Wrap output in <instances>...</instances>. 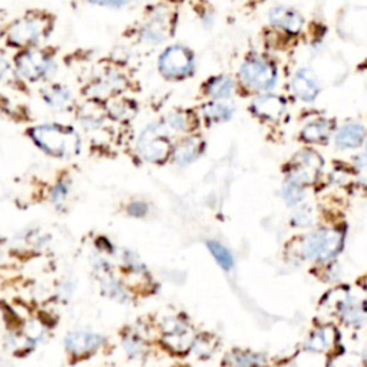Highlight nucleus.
Returning a JSON list of instances; mask_svg holds the SVG:
<instances>
[{
    "label": "nucleus",
    "instance_id": "393cba45",
    "mask_svg": "<svg viewBox=\"0 0 367 367\" xmlns=\"http://www.w3.org/2000/svg\"><path fill=\"white\" fill-rule=\"evenodd\" d=\"M225 363L229 367H260L266 364V354L247 350H232L227 354Z\"/></svg>",
    "mask_w": 367,
    "mask_h": 367
},
{
    "label": "nucleus",
    "instance_id": "412c9836",
    "mask_svg": "<svg viewBox=\"0 0 367 367\" xmlns=\"http://www.w3.org/2000/svg\"><path fill=\"white\" fill-rule=\"evenodd\" d=\"M235 108L229 100H208L201 108V115L211 125L224 124L234 116Z\"/></svg>",
    "mask_w": 367,
    "mask_h": 367
},
{
    "label": "nucleus",
    "instance_id": "72a5a7b5",
    "mask_svg": "<svg viewBox=\"0 0 367 367\" xmlns=\"http://www.w3.org/2000/svg\"><path fill=\"white\" fill-rule=\"evenodd\" d=\"M85 2L91 6H96V8L124 9V8L135 4L137 0H85Z\"/></svg>",
    "mask_w": 367,
    "mask_h": 367
},
{
    "label": "nucleus",
    "instance_id": "f03ea898",
    "mask_svg": "<svg viewBox=\"0 0 367 367\" xmlns=\"http://www.w3.org/2000/svg\"><path fill=\"white\" fill-rule=\"evenodd\" d=\"M28 135L42 153L53 158L66 160L76 157L82 148L81 137L75 128L56 122L35 125L28 130Z\"/></svg>",
    "mask_w": 367,
    "mask_h": 367
},
{
    "label": "nucleus",
    "instance_id": "ddd939ff",
    "mask_svg": "<svg viewBox=\"0 0 367 367\" xmlns=\"http://www.w3.org/2000/svg\"><path fill=\"white\" fill-rule=\"evenodd\" d=\"M103 343L100 334L92 331H73L69 333L65 338L66 350L75 357H83L91 353H95Z\"/></svg>",
    "mask_w": 367,
    "mask_h": 367
},
{
    "label": "nucleus",
    "instance_id": "2eb2a0df",
    "mask_svg": "<svg viewBox=\"0 0 367 367\" xmlns=\"http://www.w3.org/2000/svg\"><path fill=\"white\" fill-rule=\"evenodd\" d=\"M161 120L171 135L177 134L181 137L192 134V131L197 125L195 113L192 110L184 109V108L170 110Z\"/></svg>",
    "mask_w": 367,
    "mask_h": 367
},
{
    "label": "nucleus",
    "instance_id": "aec40b11",
    "mask_svg": "<svg viewBox=\"0 0 367 367\" xmlns=\"http://www.w3.org/2000/svg\"><path fill=\"white\" fill-rule=\"evenodd\" d=\"M108 119H112L115 122H128L131 120L137 113V105L134 100L125 98V96H116L109 99L103 103Z\"/></svg>",
    "mask_w": 367,
    "mask_h": 367
},
{
    "label": "nucleus",
    "instance_id": "7ed1b4c3",
    "mask_svg": "<svg viewBox=\"0 0 367 367\" xmlns=\"http://www.w3.org/2000/svg\"><path fill=\"white\" fill-rule=\"evenodd\" d=\"M12 62L21 81L29 83L49 82L58 71L55 53L42 46L18 51Z\"/></svg>",
    "mask_w": 367,
    "mask_h": 367
},
{
    "label": "nucleus",
    "instance_id": "ea45409f",
    "mask_svg": "<svg viewBox=\"0 0 367 367\" xmlns=\"http://www.w3.org/2000/svg\"><path fill=\"white\" fill-rule=\"evenodd\" d=\"M366 154H367V140H366Z\"/></svg>",
    "mask_w": 367,
    "mask_h": 367
},
{
    "label": "nucleus",
    "instance_id": "39448f33",
    "mask_svg": "<svg viewBox=\"0 0 367 367\" xmlns=\"http://www.w3.org/2000/svg\"><path fill=\"white\" fill-rule=\"evenodd\" d=\"M157 68L168 82H184L195 73L197 59L192 49L182 43L168 45L158 56Z\"/></svg>",
    "mask_w": 367,
    "mask_h": 367
},
{
    "label": "nucleus",
    "instance_id": "7c9ffc66",
    "mask_svg": "<svg viewBox=\"0 0 367 367\" xmlns=\"http://www.w3.org/2000/svg\"><path fill=\"white\" fill-rule=\"evenodd\" d=\"M291 222L296 225V227H300V228H306V227H311L314 225L316 222V211L311 205H300L293 217H291Z\"/></svg>",
    "mask_w": 367,
    "mask_h": 367
},
{
    "label": "nucleus",
    "instance_id": "dca6fc26",
    "mask_svg": "<svg viewBox=\"0 0 367 367\" xmlns=\"http://www.w3.org/2000/svg\"><path fill=\"white\" fill-rule=\"evenodd\" d=\"M76 116L82 128L89 133L102 130L108 119L103 103H99L95 100H86L83 105L78 106Z\"/></svg>",
    "mask_w": 367,
    "mask_h": 367
},
{
    "label": "nucleus",
    "instance_id": "cd10ccee",
    "mask_svg": "<svg viewBox=\"0 0 367 367\" xmlns=\"http://www.w3.org/2000/svg\"><path fill=\"white\" fill-rule=\"evenodd\" d=\"M207 247L210 250V253L212 254V257L215 259V262L225 270L229 272L234 267V259L232 254L219 244L218 241H208L207 242Z\"/></svg>",
    "mask_w": 367,
    "mask_h": 367
},
{
    "label": "nucleus",
    "instance_id": "4468645a",
    "mask_svg": "<svg viewBox=\"0 0 367 367\" xmlns=\"http://www.w3.org/2000/svg\"><path fill=\"white\" fill-rule=\"evenodd\" d=\"M41 98L45 105L53 110H69L75 108V96L63 83H48L41 89Z\"/></svg>",
    "mask_w": 367,
    "mask_h": 367
},
{
    "label": "nucleus",
    "instance_id": "4be33fe9",
    "mask_svg": "<svg viewBox=\"0 0 367 367\" xmlns=\"http://www.w3.org/2000/svg\"><path fill=\"white\" fill-rule=\"evenodd\" d=\"M234 92V81L227 75L210 78L202 85V93L210 100H228Z\"/></svg>",
    "mask_w": 367,
    "mask_h": 367
},
{
    "label": "nucleus",
    "instance_id": "f704fd0d",
    "mask_svg": "<svg viewBox=\"0 0 367 367\" xmlns=\"http://www.w3.org/2000/svg\"><path fill=\"white\" fill-rule=\"evenodd\" d=\"M68 198H69V187H68V184L63 182V181L58 182V184L53 187L52 192H51L52 204H53L55 207L61 208V207H63V204L68 201Z\"/></svg>",
    "mask_w": 367,
    "mask_h": 367
},
{
    "label": "nucleus",
    "instance_id": "c756f323",
    "mask_svg": "<svg viewBox=\"0 0 367 367\" xmlns=\"http://www.w3.org/2000/svg\"><path fill=\"white\" fill-rule=\"evenodd\" d=\"M281 197L287 202V205L293 207V205H299L304 200L306 191H304L303 185L287 180L281 188Z\"/></svg>",
    "mask_w": 367,
    "mask_h": 367
},
{
    "label": "nucleus",
    "instance_id": "b1692460",
    "mask_svg": "<svg viewBox=\"0 0 367 367\" xmlns=\"http://www.w3.org/2000/svg\"><path fill=\"white\" fill-rule=\"evenodd\" d=\"M338 314L346 324L358 326L366 319V306L360 299L354 296H347L338 304Z\"/></svg>",
    "mask_w": 367,
    "mask_h": 367
},
{
    "label": "nucleus",
    "instance_id": "423d86ee",
    "mask_svg": "<svg viewBox=\"0 0 367 367\" xmlns=\"http://www.w3.org/2000/svg\"><path fill=\"white\" fill-rule=\"evenodd\" d=\"M128 86L130 79L124 72L115 66H106L86 82L82 95L88 100L105 103L112 98L120 96Z\"/></svg>",
    "mask_w": 367,
    "mask_h": 367
},
{
    "label": "nucleus",
    "instance_id": "2f4dec72",
    "mask_svg": "<svg viewBox=\"0 0 367 367\" xmlns=\"http://www.w3.org/2000/svg\"><path fill=\"white\" fill-rule=\"evenodd\" d=\"M16 81H21V78L15 71L14 62L0 53V85H14Z\"/></svg>",
    "mask_w": 367,
    "mask_h": 367
},
{
    "label": "nucleus",
    "instance_id": "a878e982",
    "mask_svg": "<svg viewBox=\"0 0 367 367\" xmlns=\"http://www.w3.org/2000/svg\"><path fill=\"white\" fill-rule=\"evenodd\" d=\"M122 346L125 348V353L131 358H141L147 351V340L145 336L138 329H130L128 333L122 340Z\"/></svg>",
    "mask_w": 367,
    "mask_h": 367
},
{
    "label": "nucleus",
    "instance_id": "a211bd4d",
    "mask_svg": "<svg viewBox=\"0 0 367 367\" xmlns=\"http://www.w3.org/2000/svg\"><path fill=\"white\" fill-rule=\"evenodd\" d=\"M269 18L274 26L281 28L290 33H299L304 25L303 16L297 11L286 8V6L273 8L270 11Z\"/></svg>",
    "mask_w": 367,
    "mask_h": 367
},
{
    "label": "nucleus",
    "instance_id": "e433bc0d",
    "mask_svg": "<svg viewBox=\"0 0 367 367\" xmlns=\"http://www.w3.org/2000/svg\"><path fill=\"white\" fill-rule=\"evenodd\" d=\"M356 167H357V171H358V175H360V180L366 184L367 187V154L358 157L356 160Z\"/></svg>",
    "mask_w": 367,
    "mask_h": 367
},
{
    "label": "nucleus",
    "instance_id": "c85d7f7f",
    "mask_svg": "<svg viewBox=\"0 0 367 367\" xmlns=\"http://www.w3.org/2000/svg\"><path fill=\"white\" fill-rule=\"evenodd\" d=\"M329 346H330V331L327 329L314 330L306 341V348L313 353L324 351Z\"/></svg>",
    "mask_w": 367,
    "mask_h": 367
},
{
    "label": "nucleus",
    "instance_id": "6e6552de",
    "mask_svg": "<svg viewBox=\"0 0 367 367\" xmlns=\"http://www.w3.org/2000/svg\"><path fill=\"white\" fill-rule=\"evenodd\" d=\"M343 244V235L337 229L323 228L311 231L303 239V254L307 260L329 262L336 257Z\"/></svg>",
    "mask_w": 367,
    "mask_h": 367
},
{
    "label": "nucleus",
    "instance_id": "473e14b6",
    "mask_svg": "<svg viewBox=\"0 0 367 367\" xmlns=\"http://www.w3.org/2000/svg\"><path fill=\"white\" fill-rule=\"evenodd\" d=\"M215 346H217V341L212 336H207V334H202V336H198L195 337V341L192 344V350L202 358L205 357H210L214 350H215Z\"/></svg>",
    "mask_w": 367,
    "mask_h": 367
},
{
    "label": "nucleus",
    "instance_id": "4c0bfd02",
    "mask_svg": "<svg viewBox=\"0 0 367 367\" xmlns=\"http://www.w3.org/2000/svg\"><path fill=\"white\" fill-rule=\"evenodd\" d=\"M363 358H364V361L367 363V344H366V347H364V350H363Z\"/></svg>",
    "mask_w": 367,
    "mask_h": 367
},
{
    "label": "nucleus",
    "instance_id": "5701e85b",
    "mask_svg": "<svg viewBox=\"0 0 367 367\" xmlns=\"http://www.w3.org/2000/svg\"><path fill=\"white\" fill-rule=\"evenodd\" d=\"M364 140H366L364 127L361 124L351 122V124H346L337 131L334 143L340 150H354L360 147Z\"/></svg>",
    "mask_w": 367,
    "mask_h": 367
},
{
    "label": "nucleus",
    "instance_id": "58836bf2",
    "mask_svg": "<svg viewBox=\"0 0 367 367\" xmlns=\"http://www.w3.org/2000/svg\"><path fill=\"white\" fill-rule=\"evenodd\" d=\"M2 38H4V29L0 28V39H2Z\"/></svg>",
    "mask_w": 367,
    "mask_h": 367
},
{
    "label": "nucleus",
    "instance_id": "f8f14e48",
    "mask_svg": "<svg viewBox=\"0 0 367 367\" xmlns=\"http://www.w3.org/2000/svg\"><path fill=\"white\" fill-rule=\"evenodd\" d=\"M204 143L197 135H182L172 147V160L180 167H188L194 164L202 154Z\"/></svg>",
    "mask_w": 367,
    "mask_h": 367
},
{
    "label": "nucleus",
    "instance_id": "bb28decb",
    "mask_svg": "<svg viewBox=\"0 0 367 367\" xmlns=\"http://www.w3.org/2000/svg\"><path fill=\"white\" fill-rule=\"evenodd\" d=\"M330 130H331V125L329 120L317 119V120L310 122V124H307L304 127V130L301 131V138L306 143H314V144L323 143L329 138Z\"/></svg>",
    "mask_w": 367,
    "mask_h": 367
},
{
    "label": "nucleus",
    "instance_id": "20e7f679",
    "mask_svg": "<svg viewBox=\"0 0 367 367\" xmlns=\"http://www.w3.org/2000/svg\"><path fill=\"white\" fill-rule=\"evenodd\" d=\"M177 12L167 4L148 8L144 22L138 28V41L147 46H161L172 38L177 28Z\"/></svg>",
    "mask_w": 367,
    "mask_h": 367
},
{
    "label": "nucleus",
    "instance_id": "9b49d317",
    "mask_svg": "<svg viewBox=\"0 0 367 367\" xmlns=\"http://www.w3.org/2000/svg\"><path fill=\"white\" fill-rule=\"evenodd\" d=\"M321 167L323 160L320 158V155L314 151L304 150L296 155L294 165L291 167L287 180L304 187L307 184H311L317 178Z\"/></svg>",
    "mask_w": 367,
    "mask_h": 367
},
{
    "label": "nucleus",
    "instance_id": "0eeeda50",
    "mask_svg": "<svg viewBox=\"0 0 367 367\" xmlns=\"http://www.w3.org/2000/svg\"><path fill=\"white\" fill-rule=\"evenodd\" d=\"M172 147L171 134L167 131L162 120L151 122L141 131L137 140V153L143 160L151 164L167 161L172 154Z\"/></svg>",
    "mask_w": 367,
    "mask_h": 367
},
{
    "label": "nucleus",
    "instance_id": "f257e3e1",
    "mask_svg": "<svg viewBox=\"0 0 367 367\" xmlns=\"http://www.w3.org/2000/svg\"><path fill=\"white\" fill-rule=\"evenodd\" d=\"M55 18L46 11H28L4 28L8 48L22 51L41 46L53 32Z\"/></svg>",
    "mask_w": 367,
    "mask_h": 367
},
{
    "label": "nucleus",
    "instance_id": "6ab92c4d",
    "mask_svg": "<svg viewBox=\"0 0 367 367\" xmlns=\"http://www.w3.org/2000/svg\"><path fill=\"white\" fill-rule=\"evenodd\" d=\"M252 110L263 119L276 120L284 110V100L277 95L264 93L253 100Z\"/></svg>",
    "mask_w": 367,
    "mask_h": 367
},
{
    "label": "nucleus",
    "instance_id": "1a4fd4ad",
    "mask_svg": "<svg viewBox=\"0 0 367 367\" xmlns=\"http://www.w3.org/2000/svg\"><path fill=\"white\" fill-rule=\"evenodd\" d=\"M239 79L247 88L259 92L270 91L277 83L276 68L260 58H250L239 68Z\"/></svg>",
    "mask_w": 367,
    "mask_h": 367
},
{
    "label": "nucleus",
    "instance_id": "9d476101",
    "mask_svg": "<svg viewBox=\"0 0 367 367\" xmlns=\"http://www.w3.org/2000/svg\"><path fill=\"white\" fill-rule=\"evenodd\" d=\"M161 329H162V340L170 350L175 353H184L192 348L195 336L188 321L184 317L181 316L168 317L161 324Z\"/></svg>",
    "mask_w": 367,
    "mask_h": 367
},
{
    "label": "nucleus",
    "instance_id": "c9c22d12",
    "mask_svg": "<svg viewBox=\"0 0 367 367\" xmlns=\"http://www.w3.org/2000/svg\"><path fill=\"white\" fill-rule=\"evenodd\" d=\"M128 212H130V215L137 217V218L145 217L148 214V204L144 201H134L130 204Z\"/></svg>",
    "mask_w": 367,
    "mask_h": 367
},
{
    "label": "nucleus",
    "instance_id": "f3484780",
    "mask_svg": "<svg viewBox=\"0 0 367 367\" xmlns=\"http://www.w3.org/2000/svg\"><path fill=\"white\" fill-rule=\"evenodd\" d=\"M291 89L299 99L304 102H313L320 93V83L313 71L303 68L296 72L291 81Z\"/></svg>",
    "mask_w": 367,
    "mask_h": 367
}]
</instances>
